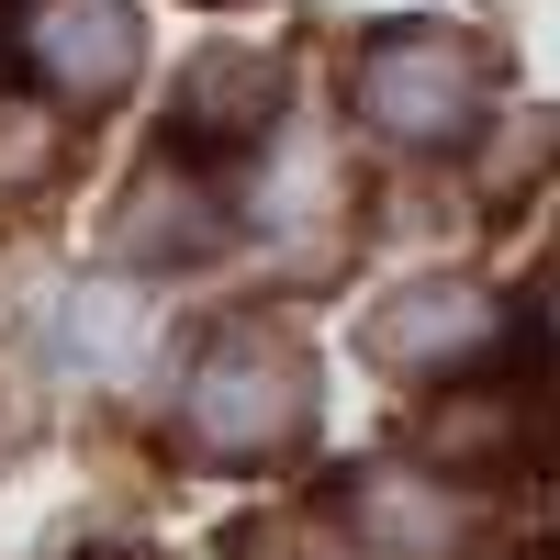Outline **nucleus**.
I'll return each instance as SVG.
<instances>
[{
	"label": "nucleus",
	"mask_w": 560,
	"mask_h": 560,
	"mask_svg": "<svg viewBox=\"0 0 560 560\" xmlns=\"http://www.w3.org/2000/svg\"><path fill=\"white\" fill-rule=\"evenodd\" d=\"M34 168H45V113L12 102V113H0V179H34Z\"/></svg>",
	"instance_id": "obj_9"
},
{
	"label": "nucleus",
	"mask_w": 560,
	"mask_h": 560,
	"mask_svg": "<svg viewBox=\"0 0 560 560\" xmlns=\"http://www.w3.org/2000/svg\"><path fill=\"white\" fill-rule=\"evenodd\" d=\"M504 427H516V404H448L438 415V459H504Z\"/></svg>",
	"instance_id": "obj_8"
},
{
	"label": "nucleus",
	"mask_w": 560,
	"mask_h": 560,
	"mask_svg": "<svg viewBox=\"0 0 560 560\" xmlns=\"http://www.w3.org/2000/svg\"><path fill=\"white\" fill-rule=\"evenodd\" d=\"M224 236V202L202 191V179H179V168H147L124 191V213H113V247L124 258H202Z\"/></svg>",
	"instance_id": "obj_6"
},
{
	"label": "nucleus",
	"mask_w": 560,
	"mask_h": 560,
	"mask_svg": "<svg viewBox=\"0 0 560 560\" xmlns=\"http://www.w3.org/2000/svg\"><path fill=\"white\" fill-rule=\"evenodd\" d=\"M493 337H504V303L482 292V280H415V292H393L382 314H370L382 370H482Z\"/></svg>",
	"instance_id": "obj_4"
},
{
	"label": "nucleus",
	"mask_w": 560,
	"mask_h": 560,
	"mask_svg": "<svg viewBox=\"0 0 560 560\" xmlns=\"http://www.w3.org/2000/svg\"><path fill=\"white\" fill-rule=\"evenodd\" d=\"M348 516L370 527V549H393V560H438V549H448V504L415 482V471H370V482H348Z\"/></svg>",
	"instance_id": "obj_7"
},
{
	"label": "nucleus",
	"mask_w": 560,
	"mask_h": 560,
	"mask_svg": "<svg viewBox=\"0 0 560 560\" xmlns=\"http://www.w3.org/2000/svg\"><path fill=\"white\" fill-rule=\"evenodd\" d=\"M179 427H191V448L213 459H269V448H292L314 427V359L292 325H213L202 359H191V382H179Z\"/></svg>",
	"instance_id": "obj_1"
},
{
	"label": "nucleus",
	"mask_w": 560,
	"mask_h": 560,
	"mask_svg": "<svg viewBox=\"0 0 560 560\" xmlns=\"http://www.w3.org/2000/svg\"><path fill=\"white\" fill-rule=\"evenodd\" d=\"M23 68L45 90H68V102H113L147 57V23H135V0H23Z\"/></svg>",
	"instance_id": "obj_3"
},
{
	"label": "nucleus",
	"mask_w": 560,
	"mask_h": 560,
	"mask_svg": "<svg viewBox=\"0 0 560 560\" xmlns=\"http://www.w3.org/2000/svg\"><path fill=\"white\" fill-rule=\"evenodd\" d=\"M269 113H280V68H258V57H202L191 79H179L168 147H247Z\"/></svg>",
	"instance_id": "obj_5"
},
{
	"label": "nucleus",
	"mask_w": 560,
	"mask_h": 560,
	"mask_svg": "<svg viewBox=\"0 0 560 560\" xmlns=\"http://www.w3.org/2000/svg\"><path fill=\"white\" fill-rule=\"evenodd\" d=\"M348 102H359L370 135H393V147H448V135L482 124L493 68H482V45H459V34H438V23H393V34L359 45Z\"/></svg>",
	"instance_id": "obj_2"
}]
</instances>
